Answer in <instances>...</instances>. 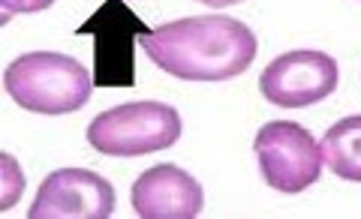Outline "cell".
Masks as SVG:
<instances>
[{
	"label": "cell",
	"mask_w": 361,
	"mask_h": 219,
	"mask_svg": "<svg viewBox=\"0 0 361 219\" xmlns=\"http://www.w3.org/2000/svg\"><path fill=\"white\" fill-rule=\"evenodd\" d=\"M0 4H4V18H9L16 13H42L54 0H0Z\"/></svg>",
	"instance_id": "cell-11"
},
{
	"label": "cell",
	"mask_w": 361,
	"mask_h": 219,
	"mask_svg": "<svg viewBox=\"0 0 361 219\" xmlns=\"http://www.w3.org/2000/svg\"><path fill=\"white\" fill-rule=\"evenodd\" d=\"M253 151L259 156V171L271 189L283 195H298L313 187L322 175L319 142L292 120H271L256 132Z\"/></svg>",
	"instance_id": "cell-4"
},
{
	"label": "cell",
	"mask_w": 361,
	"mask_h": 219,
	"mask_svg": "<svg viewBox=\"0 0 361 219\" xmlns=\"http://www.w3.org/2000/svg\"><path fill=\"white\" fill-rule=\"evenodd\" d=\"M133 207L145 219H193L205 207V192L184 168L160 163L135 177Z\"/></svg>",
	"instance_id": "cell-8"
},
{
	"label": "cell",
	"mask_w": 361,
	"mask_h": 219,
	"mask_svg": "<svg viewBox=\"0 0 361 219\" xmlns=\"http://www.w3.org/2000/svg\"><path fill=\"white\" fill-rule=\"evenodd\" d=\"M145 54L180 82H229L256 61V33L229 15H190L139 37Z\"/></svg>",
	"instance_id": "cell-1"
},
{
	"label": "cell",
	"mask_w": 361,
	"mask_h": 219,
	"mask_svg": "<svg viewBox=\"0 0 361 219\" xmlns=\"http://www.w3.org/2000/svg\"><path fill=\"white\" fill-rule=\"evenodd\" d=\"M0 163H4V199H0V211H9L18 201L21 189H25V177H21L18 163L9 154L0 156Z\"/></svg>",
	"instance_id": "cell-10"
},
{
	"label": "cell",
	"mask_w": 361,
	"mask_h": 219,
	"mask_svg": "<svg viewBox=\"0 0 361 219\" xmlns=\"http://www.w3.org/2000/svg\"><path fill=\"white\" fill-rule=\"evenodd\" d=\"M4 87L16 106L33 114H70L87 106L94 75L70 54L30 51L6 66Z\"/></svg>",
	"instance_id": "cell-2"
},
{
	"label": "cell",
	"mask_w": 361,
	"mask_h": 219,
	"mask_svg": "<svg viewBox=\"0 0 361 219\" xmlns=\"http://www.w3.org/2000/svg\"><path fill=\"white\" fill-rule=\"evenodd\" d=\"M180 138V114L169 102H127L87 123V144L106 156H145Z\"/></svg>",
	"instance_id": "cell-3"
},
{
	"label": "cell",
	"mask_w": 361,
	"mask_h": 219,
	"mask_svg": "<svg viewBox=\"0 0 361 219\" xmlns=\"http://www.w3.org/2000/svg\"><path fill=\"white\" fill-rule=\"evenodd\" d=\"M322 163L337 177L361 183V114L337 120L319 142Z\"/></svg>",
	"instance_id": "cell-9"
},
{
	"label": "cell",
	"mask_w": 361,
	"mask_h": 219,
	"mask_svg": "<svg viewBox=\"0 0 361 219\" xmlns=\"http://www.w3.org/2000/svg\"><path fill=\"white\" fill-rule=\"evenodd\" d=\"M75 33L94 39L97 87L135 85V42L142 33H148V27L123 0H106Z\"/></svg>",
	"instance_id": "cell-5"
},
{
	"label": "cell",
	"mask_w": 361,
	"mask_h": 219,
	"mask_svg": "<svg viewBox=\"0 0 361 219\" xmlns=\"http://www.w3.org/2000/svg\"><path fill=\"white\" fill-rule=\"evenodd\" d=\"M337 82H341V69L331 54L295 49L274 57L262 69L259 90L277 108H307L329 99L337 90Z\"/></svg>",
	"instance_id": "cell-6"
},
{
	"label": "cell",
	"mask_w": 361,
	"mask_h": 219,
	"mask_svg": "<svg viewBox=\"0 0 361 219\" xmlns=\"http://www.w3.org/2000/svg\"><path fill=\"white\" fill-rule=\"evenodd\" d=\"M199 4H205V6L220 9V6H235V4H241V0H199Z\"/></svg>",
	"instance_id": "cell-12"
},
{
	"label": "cell",
	"mask_w": 361,
	"mask_h": 219,
	"mask_svg": "<svg viewBox=\"0 0 361 219\" xmlns=\"http://www.w3.org/2000/svg\"><path fill=\"white\" fill-rule=\"evenodd\" d=\"M115 211V187L97 171L58 168L39 183L27 219H106Z\"/></svg>",
	"instance_id": "cell-7"
}]
</instances>
